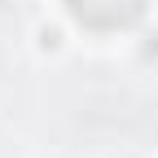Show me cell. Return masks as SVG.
Returning a JSON list of instances; mask_svg holds the SVG:
<instances>
[{"instance_id": "cell-1", "label": "cell", "mask_w": 158, "mask_h": 158, "mask_svg": "<svg viewBox=\"0 0 158 158\" xmlns=\"http://www.w3.org/2000/svg\"><path fill=\"white\" fill-rule=\"evenodd\" d=\"M66 5L88 31H123L145 18L149 0H66Z\"/></svg>"}]
</instances>
